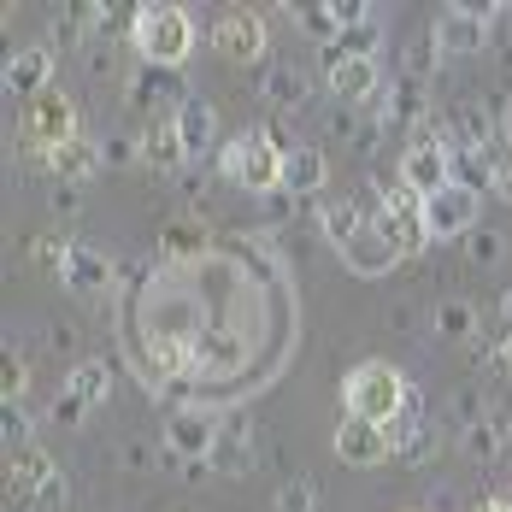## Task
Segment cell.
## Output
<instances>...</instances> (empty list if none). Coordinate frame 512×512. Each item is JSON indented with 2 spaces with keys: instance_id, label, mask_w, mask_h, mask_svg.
Returning <instances> with one entry per match:
<instances>
[{
  "instance_id": "cell-8",
  "label": "cell",
  "mask_w": 512,
  "mask_h": 512,
  "mask_svg": "<svg viewBox=\"0 0 512 512\" xmlns=\"http://www.w3.org/2000/svg\"><path fill=\"white\" fill-rule=\"evenodd\" d=\"M324 83L342 106H371L383 89V71H377V59H342L336 48H324Z\"/></svg>"
},
{
  "instance_id": "cell-12",
  "label": "cell",
  "mask_w": 512,
  "mask_h": 512,
  "mask_svg": "<svg viewBox=\"0 0 512 512\" xmlns=\"http://www.w3.org/2000/svg\"><path fill=\"white\" fill-rule=\"evenodd\" d=\"M395 454L389 430L383 424H365V418H342L336 424V460L342 465H383Z\"/></svg>"
},
{
  "instance_id": "cell-9",
  "label": "cell",
  "mask_w": 512,
  "mask_h": 512,
  "mask_svg": "<svg viewBox=\"0 0 512 512\" xmlns=\"http://www.w3.org/2000/svg\"><path fill=\"white\" fill-rule=\"evenodd\" d=\"M477 201H483V195H471V189H460V183H448L442 195H430V201H424L430 242H454V236H471V230H477Z\"/></svg>"
},
{
  "instance_id": "cell-18",
  "label": "cell",
  "mask_w": 512,
  "mask_h": 512,
  "mask_svg": "<svg viewBox=\"0 0 512 512\" xmlns=\"http://www.w3.org/2000/svg\"><path fill=\"white\" fill-rule=\"evenodd\" d=\"M507 442H512V418L501 407H483L471 424H465V436H460V448L471 454V460H495Z\"/></svg>"
},
{
  "instance_id": "cell-19",
  "label": "cell",
  "mask_w": 512,
  "mask_h": 512,
  "mask_svg": "<svg viewBox=\"0 0 512 512\" xmlns=\"http://www.w3.org/2000/svg\"><path fill=\"white\" fill-rule=\"evenodd\" d=\"M142 159H148L154 171H183V165H189L183 130H177V112H165V118L148 124V136H142Z\"/></svg>"
},
{
  "instance_id": "cell-7",
  "label": "cell",
  "mask_w": 512,
  "mask_h": 512,
  "mask_svg": "<svg viewBox=\"0 0 512 512\" xmlns=\"http://www.w3.org/2000/svg\"><path fill=\"white\" fill-rule=\"evenodd\" d=\"M495 0H460V6H448L436 24H430V36H436V48L442 53H477L483 42H489V24H495Z\"/></svg>"
},
{
  "instance_id": "cell-33",
  "label": "cell",
  "mask_w": 512,
  "mask_h": 512,
  "mask_svg": "<svg viewBox=\"0 0 512 512\" xmlns=\"http://www.w3.org/2000/svg\"><path fill=\"white\" fill-rule=\"evenodd\" d=\"M0 430H6V442L30 448V412H24V401L18 407H0Z\"/></svg>"
},
{
  "instance_id": "cell-38",
  "label": "cell",
  "mask_w": 512,
  "mask_h": 512,
  "mask_svg": "<svg viewBox=\"0 0 512 512\" xmlns=\"http://www.w3.org/2000/svg\"><path fill=\"white\" fill-rule=\"evenodd\" d=\"M495 195H501V201H512V159L501 165V177H495Z\"/></svg>"
},
{
  "instance_id": "cell-13",
  "label": "cell",
  "mask_w": 512,
  "mask_h": 512,
  "mask_svg": "<svg viewBox=\"0 0 512 512\" xmlns=\"http://www.w3.org/2000/svg\"><path fill=\"white\" fill-rule=\"evenodd\" d=\"M395 259H407V254L389 242V230H383V224H365L354 242L342 248V265H348L354 277H383V271H395Z\"/></svg>"
},
{
  "instance_id": "cell-15",
  "label": "cell",
  "mask_w": 512,
  "mask_h": 512,
  "mask_svg": "<svg viewBox=\"0 0 512 512\" xmlns=\"http://www.w3.org/2000/svg\"><path fill=\"white\" fill-rule=\"evenodd\" d=\"M71 295H106L112 289V259L89 242H71V259H65V277H59Z\"/></svg>"
},
{
  "instance_id": "cell-14",
  "label": "cell",
  "mask_w": 512,
  "mask_h": 512,
  "mask_svg": "<svg viewBox=\"0 0 512 512\" xmlns=\"http://www.w3.org/2000/svg\"><path fill=\"white\" fill-rule=\"evenodd\" d=\"M53 53L48 48H18L6 53V89L18 95V101H36V95H48L53 83Z\"/></svg>"
},
{
  "instance_id": "cell-20",
  "label": "cell",
  "mask_w": 512,
  "mask_h": 512,
  "mask_svg": "<svg viewBox=\"0 0 512 512\" xmlns=\"http://www.w3.org/2000/svg\"><path fill=\"white\" fill-rule=\"evenodd\" d=\"M365 224H371V212H365L359 201H348V195H342V201H324V206H318V230H324V242H336V254L354 242Z\"/></svg>"
},
{
  "instance_id": "cell-24",
  "label": "cell",
  "mask_w": 512,
  "mask_h": 512,
  "mask_svg": "<svg viewBox=\"0 0 512 512\" xmlns=\"http://www.w3.org/2000/svg\"><path fill=\"white\" fill-rule=\"evenodd\" d=\"M265 101L277 106V112H295V106L307 101V77H301V71H289V65L265 71Z\"/></svg>"
},
{
  "instance_id": "cell-23",
  "label": "cell",
  "mask_w": 512,
  "mask_h": 512,
  "mask_svg": "<svg viewBox=\"0 0 512 512\" xmlns=\"http://www.w3.org/2000/svg\"><path fill=\"white\" fill-rule=\"evenodd\" d=\"M159 254L177 259V265L201 259L206 254V224H195V218H171V224L159 230Z\"/></svg>"
},
{
  "instance_id": "cell-21",
  "label": "cell",
  "mask_w": 512,
  "mask_h": 512,
  "mask_svg": "<svg viewBox=\"0 0 512 512\" xmlns=\"http://www.w3.org/2000/svg\"><path fill=\"white\" fill-rule=\"evenodd\" d=\"M330 183V159L318 154V148H295L289 165H283V189L289 195H318Z\"/></svg>"
},
{
  "instance_id": "cell-35",
  "label": "cell",
  "mask_w": 512,
  "mask_h": 512,
  "mask_svg": "<svg viewBox=\"0 0 512 512\" xmlns=\"http://www.w3.org/2000/svg\"><path fill=\"white\" fill-rule=\"evenodd\" d=\"M436 36H418V42H412V53H407V77H424V71H430V65H436Z\"/></svg>"
},
{
  "instance_id": "cell-37",
  "label": "cell",
  "mask_w": 512,
  "mask_h": 512,
  "mask_svg": "<svg viewBox=\"0 0 512 512\" xmlns=\"http://www.w3.org/2000/svg\"><path fill=\"white\" fill-rule=\"evenodd\" d=\"M83 401H77V395H59V401H53V424H65V430H77V424H83Z\"/></svg>"
},
{
  "instance_id": "cell-32",
  "label": "cell",
  "mask_w": 512,
  "mask_h": 512,
  "mask_svg": "<svg viewBox=\"0 0 512 512\" xmlns=\"http://www.w3.org/2000/svg\"><path fill=\"white\" fill-rule=\"evenodd\" d=\"M195 348H201V365H206V371H224V365L236 359V342H230V336H201Z\"/></svg>"
},
{
  "instance_id": "cell-6",
  "label": "cell",
  "mask_w": 512,
  "mask_h": 512,
  "mask_svg": "<svg viewBox=\"0 0 512 512\" xmlns=\"http://www.w3.org/2000/svg\"><path fill=\"white\" fill-rule=\"evenodd\" d=\"M371 224H383V230H389V242H395L401 254H424V242H430L424 195H412L407 183H395V189L377 201V218H371Z\"/></svg>"
},
{
  "instance_id": "cell-22",
  "label": "cell",
  "mask_w": 512,
  "mask_h": 512,
  "mask_svg": "<svg viewBox=\"0 0 512 512\" xmlns=\"http://www.w3.org/2000/svg\"><path fill=\"white\" fill-rule=\"evenodd\" d=\"M65 395H77L83 407H101L106 395H112V365L106 359H77L71 377H65Z\"/></svg>"
},
{
  "instance_id": "cell-25",
  "label": "cell",
  "mask_w": 512,
  "mask_h": 512,
  "mask_svg": "<svg viewBox=\"0 0 512 512\" xmlns=\"http://www.w3.org/2000/svg\"><path fill=\"white\" fill-rule=\"evenodd\" d=\"M383 118H395V124H424V89H418V77H401L395 83V101H389V112Z\"/></svg>"
},
{
  "instance_id": "cell-39",
  "label": "cell",
  "mask_w": 512,
  "mask_h": 512,
  "mask_svg": "<svg viewBox=\"0 0 512 512\" xmlns=\"http://www.w3.org/2000/svg\"><path fill=\"white\" fill-rule=\"evenodd\" d=\"M501 365H507V371H512V330H507V336H501Z\"/></svg>"
},
{
  "instance_id": "cell-27",
  "label": "cell",
  "mask_w": 512,
  "mask_h": 512,
  "mask_svg": "<svg viewBox=\"0 0 512 512\" xmlns=\"http://www.w3.org/2000/svg\"><path fill=\"white\" fill-rule=\"evenodd\" d=\"M30 389V371H24V354H0V407H18Z\"/></svg>"
},
{
  "instance_id": "cell-34",
  "label": "cell",
  "mask_w": 512,
  "mask_h": 512,
  "mask_svg": "<svg viewBox=\"0 0 512 512\" xmlns=\"http://www.w3.org/2000/svg\"><path fill=\"white\" fill-rule=\"evenodd\" d=\"M165 89H171V83L159 77L154 65H142V71H136V83H130V101H159Z\"/></svg>"
},
{
  "instance_id": "cell-26",
  "label": "cell",
  "mask_w": 512,
  "mask_h": 512,
  "mask_svg": "<svg viewBox=\"0 0 512 512\" xmlns=\"http://www.w3.org/2000/svg\"><path fill=\"white\" fill-rule=\"evenodd\" d=\"M430 330H436V336H471V330H477V307H471V301H442L436 318H430Z\"/></svg>"
},
{
  "instance_id": "cell-43",
  "label": "cell",
  "mask_w": 512,
  "mask_h": 512,
  "mask_svg": "<svg viewBox=\"0 0 512 512\" xmlns=\"http://www.w3.org/2000/svg\"><path fill=\"white\" fill-rule=\"evenodd\" d=\"M407 512H424V507H407Z\"/></svg>"
},
{
  "instance_id": "cell-10",
  "label": "cell",
  "mask_w": 512,
  "mask_h": 512,
  "mask_svg": "<svg viewBox=\"0 0 512 512\" xmlns=\"http://www.w3.org/2000/svg\"><path fill=\"white\" fill-rule=\"evenodd\" d=\"M218 436H224V430H218L212 412H177V418L165 424V448H171L183 465H212Z\"/></svg>"
},
{
  "instance_id": "cell-28",
  "label": "cell",
  "mask_w": 512,
  "mask_h": 512,
  "mask_svg": "<svg viewBox=\"0 0 512 512\" xmlns=\"http://www.w3.org/2000/svg\"><path fill=\"white\" fill-rule=\"evenodd\" d=\"M30 259H36V271H48V277H65L71 242H65V236H36V242H30Z\"/></svg>"
},
{
  "instance_id": "cell-36",
  "label": "cell",
  "mask_w": 512,
  "mask_h": 512,
  "mask_svg": "<svg viewBox=\"0 0 512 512\" xmlns=\"http://www.w3.org/2000/svg\"><path fill=\"white\" fill-rule=\"evenodd\" d=\"M136 154H142V142H130V136H106L101 142V165H130Z\"/></svg>"
},
{
  "instance_id": "cell-4",
  "label": "cell",
  "mask_w": 512,
  "mask_h": 512,
  "mask_svg": "<svg viewBox=\"0 0 512 512\" xmlns=\"http://www.w3.org/2000/svg\"><path fill=\"white\" fill-rule=\"evenodd\" d=\"M401 183H407L412 195H442L448 183H454V142L442 136V124L436 118H424L418 130H412L407 154H401Z\"/></svg>"
},
{
  "instance_id": "cell-1",
  "label": "cell",
  "mask_w": 512,
  "mask_h": 512,
  "mask_svg": "<svg viewBox=\"0 0 512 512\" xmlns=\"http://www.w3.org/2000/svg\"><path fill=\"white\" fill-rule=\"evenodd\" d=\"M407 401H412L407 371L389 365V359H359L354 371H348V383H342V407H348V418L383 424V430L407 412Z\"/></svg>"
},
{
  "instance_id": "cell-5",
  "label": "cell",
  "mask_w": 512,
  "mask_h": 512,
  "mask_svg": "<svg viewBox=\"0 0 512 512\" xmlns=\"http://www.w3.org/2000/svg\"><path fill=\"white\" fill-rule=\"evenodd\" d=\"M6 501H12L18 512L59 507V501H65V477H59L53 454H42V448H18L12 465H6Z\"/></svg>"
},
{
  "instance_id": "cell-42",
  "label": "cell",
  "mask_w": 512,
  "mask_h": 512,
  "mask_svg": "<svg viewBox=\"0 0 512 512\" xmlns=\"http://www.w3.org/2000/svg\"><path fill=\"white\" fill-rule=\"evenodd\" d=\"M471 512H501V507H495V501H477V507H471Z\"/></svg>"
},
{
  "instance_id": "cell-2",
  "label": "cell",
  "mask_w": 512,
  "mask_h": 512,
  "mask_svg": "<svg viewBox=\"0 0 512 512\" xmlns=\"http://www.w3.org/2000/svg\"><path fill=\"white\" fill-rule=\"evenodd\" d=\"M130 48L154 71H177L195 53V18L183 6H136L130 12Z\"/></svg>"
},
{
  "instance_id": "cell-17",
  "label": "cell",
  "mask_w": 512,
  "mask_h": 512,
  "mask_svg": "<svg viewBox=\"0 0 512 512\" xmlns=\"http://www.w3.org/2000/svg\"><path fill=\"white\" fill-rule=\"evenodd\" d=\"M42 171H48V177H59L65 189H77L89 171H101V142H95V136H71L65 148H53V154H48V165H42Z\"/></svg>"
},
{
  "instance_id": "cell-41",
  "label": "cell",
  "mask_w": 512,
  "mask_h": 512,
  "mask_svg": "<svg viewBox=\"0 0 512 512\" xmlns=\"http://www.w3.org/2000/svg\"><path fill=\"white\" fill-rule=\"evenodd\" d=\"M495 507H501V512H512V489H501V495H495Z\"/></svg>"
},
{
  "instance_id": "cell-3",
  "label": "cell",
  "mask_w": 512,
  "mask_h": 512,
  "mask_svg": "<svg viewBox=\"0 0 512 512\" xmlns=\"http://www.w3.org/2000/svg\"><path fill=\"white\" fill-rule=\"evenodd\" d=\"M218 165H224V177H230L236 189H248V195H277L289 154H283L265 130H242V136H230V142L218 148Z\"/></svg>"
},
{
  "instance_id": "cell-16",
  "label": "cell",
  "mask_w": 512,
  "mask_h": 512,
  "mask_svg": "<svg viewBox=\"0 0 512 512\" xmlns=\"http://www.w3.org/2000/svg\"><path fill=\"white\" fill-rule=\"evenodd\" d=\"M177 130H183V148H189V159H201L218 148V112H212V101H201V95H183L177 101Z\"/></svg>"
},
{
  "instance_id": "cell-29",
  "label": "cell",
  "mask_w": 512,
  "mask_h": 512,
  "mask_svg": "<svg viewBox=\"0 0 512 512\" xmlns=\"http://www.w3.org/2000/svg\"><path fill=\"white\" fill-rule=\"evenodd\" d=\"M465 254L477 259V265H495V259L507 254V236H501V230H483V224H477V230L465 236Z\"/></svg>"
},
{
  "instance_id": "cell-30",
  "label": "cell",
  "mask_w": 512,
  "mask_h": 512,
  "mask_svg": "<svg viewBox=\"0 0 512 512\" xmlns=\"http://www.w3.org/2000/svg\"><path fill=\"white\" fill-rule=\"evenodd\" d=\"M277 512H318V489H312L307 477H289L277 489Z\"/></svg>"
},
{
  "instance_id": "cell-11",
  "label": "cell",
  "mask_w": 512,
  "mask_h": 512,
  "mask_svg": "<svg viewBox=\"0 0 512 512\" xmlns=\"http://www.w3.org/2000/svg\"><path fill=\"white\" fill-rule=\"evenodd\" d=\"M212 48L224 53V59H236V65H254L259 53H265V18L259 12H224L218 24H212Z\"/></svg>"
},
{
  "instance_id": "cell-40",
  "label": "cell",
  "mask_w": 512,
  "mask_h": 512,
  "mask_svg": "<svg viewBox=\"0 0 512 512\" xmlns=\"http://www.w3.org/2000/svg\"><path fill=\"white\" fill-rule=\"evenodd\" d=\"M501 318H507V330H512V283H507V295H501Z\"/></svg>"
},
{
  "instance_id": "cell-31",
  "label": "cell",
  "mask_w": 512,
  "mask_h": 512,
  "mask_svg": "<svg viewBox=\"0 0 512 512\" xmlns=\"http://www.w3.org/2000/svg\"><path fill=\"white\" fill-rule=\"evenodd\" d=\"M301 24H307V30L318 36V42H324V48L342 36V18H336V6H301Z\"/></svg>"
}]
</instances>
